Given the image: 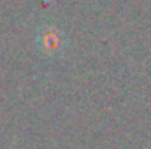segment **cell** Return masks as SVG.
<instances>
[{"label": "cell", "instance_id": "obj_1", "mask_svg": "<svg viewBox=\"0 0 151 149\" xmlns=\"http://www.w3.org/2000/svg\"><path fill=\"white\" fill-rule=\"evenodd\" d=\"M39 46L44 54L51 58L60 56L65 51V35L56 27H44L39 32Z\"/></svg>", "mask_w": 151, "mask_h": 149}]
</instances>
